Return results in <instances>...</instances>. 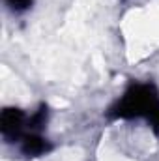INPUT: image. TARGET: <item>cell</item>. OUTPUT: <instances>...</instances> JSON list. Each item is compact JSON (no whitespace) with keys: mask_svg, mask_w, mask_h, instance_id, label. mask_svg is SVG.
Instances as JSON below:
<instances>
[{"mask_svg":"<svg viewBox=\"0 0 159 161\" xmlns=\"http://www.w3.org/2000/svg\"><path fill=\"white\" fill-rule=\"evenodd\" d=\"M111 111L116 118H144L159 133V94L152 84H133Z\"/></svg>","mask_w":159,"mask_h":161,"instance_id":"6da1fadb","label":"cell"},{"mask_svg":"<svg viewBox=\"0 0 159 161\" xmlns=\"http://www.w3.org/2000/svg\"><path fill=\"white\" fill-rule=\"evenodd\" d=\"M25 125H28V118L19 109H6L0 116V131L6 142H17L23 139Z\"/></svg>","mask_w":159,"mask_h":161,"instance_id":"7a4b0ae2","label":"cell"},{"mask_svg":"<svg viewBox=\"0 0 159 161\" xmlns=\"http://www.w3.org/2000/svg\"><path fill=\"white\" fill-rule=\"evenodd\" d=\"M4 2H6V8L11 9L13 13H25L32 6V0H4Z\"/></svg>","mask_w":159,"mask_h":161,"instance_id":"3957f363","label":"cell"}]
</instances>
